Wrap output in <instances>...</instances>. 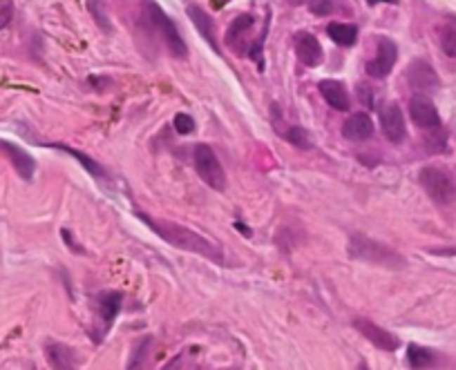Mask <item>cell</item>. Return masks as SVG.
Masks as SVG:
<instances>
[{"label":"cell","mask_w":456,"mask_h":370,"mask_svg":"<svg viewBox=\"0 0 456 370\" xmlns=\"http://www.w3.org/2000/svg\"><path fill=\"white\" fill-rule=\"evenodd\" d=\"M137 217L143 221L145 226H150L152 232H157L166 243L175 245L179 250H186V252H195V254H202L211 261L224 266V254L217 248L215 243H211L202 234L193 232L190 228H183L179 224H172V221H164V219H152L143 212H137Z\"/></svg>","instance_id":"cell-1"},{"label":"cell","mask_w":456,"mask_h":370,"mask_svg":"<svg viewBox=\"0 0 456 370\" xmlns=\"http://www.w3.org/2000/svg\"><path fill=\"white\" fill-rule=\"evenodd\" d=\"M349 256L358 259V261H365V263H374V266L405 268V259L398 252H393L387 245L365 237V234H353L349 239Z\"/></svg>","instance_id":"cell-2"},{"label":"cell","mask_w":456,"mask_h":370,"mask_svg":"<svg viewBox=\"0 0 456 370\" xmlns=\"http://www.w3.org/2000/svg\"><path fill=\"white\" fill-rule=\"evenodd\" d=\"M143 7H145V16H148V20H150L152 29L159 32V36L164 39L166 47L170 49V54L175 58H186V54H188L186 43H183L181 34L177 32L175 22L168 18L166 11L157 3H152V0H143Z\"/></svg>","instance_id":"cell-3"},{"label":"cell","mask_w":456,"mask_h":370,"mask_svg":"<svg viewBox=\"0 0 456 370\" xmlns=\"http://www.w3.org/2000/svg\"><path fill=\"white\" fill-rule=\"evenodd\" d=\"M421 185L429 194V199L438 205H450L456 201V181L445 167L427 165L421 170Z\"/></svg>","instance_id":"cell-4"},{"label":"cell","mask_w":456,"mask_h":370,"mask_svg":"<svg viewBox=\"0 0 456 370\" xmlns=\"http://www.w3.org/2000/svg\"><path fill=\"white\" fill-rule=\"evenodd\" d=\"M193 163L197 174L202 177V181L206 185H211L213 190L217 192H224L226 190V174H224V167H221L217 154L211 150V145L200 143L195 147L193 152Z\"/></svg>","instance_id":"cell-5"},{"label":"cell","mask_w":456,"mask_h":370,"mask_svg":"<svg viewBox=\"0 0 456 370\" xmlns=\"http://www.w3.org/2000/svg\"><path fill=\"white\" fill-rule=\"evenodd\" d=\"M396 58H398V47L393 41L378 39V49H376V56L367 63V74L372 78H385L389 76V71L396 65Z\"/></svg>","instance_id":"cell-6"},{"label":"cell","mask_w":456,"mask_h":370,"mask_svg":"<svg viewBox=\"0 0 456 370\" xmlns=\"http://www.w3.org/2000/svg\"><path fill=\"white\" fill-rule=\"evenodd\" d=\"M353 328L358 330L367 341H372L374 346L380 348V350L393 352V350H398V346H400V339L396 335H391L389 330L376 326L374 322H369V319H365V317L353 319Z\"/></svg>","instance_id":"cell-7"},{"label":"cell","mask_w":456,"mask_h":370,"mask_svg":"<svg viewBox=\"0 0 456 370\" xmlns=\"http://www.w3.org/2000/svg\"><path fill=\"white\" fill-rule=\"evenodd\" d=\"M410 116L416 123L418 128L423 130H434L441 125V116H438V109L436 105L429 101L425 94H416L412 96L410 101Z\"/></svg>","instance_id":"cell-8"},{"label":"cell","mask_w":456,"mask_h":370,"mask_svg":"<svg viewBox=\"0 0 456 370\" xmlns=\"http://www.w3.org/2000/svg\"><path fill=\"white\" fill-rule=\"evenodd\" d=\"M295 54H298L300 63L304 67H318L325 58L323 45H320V41L309 32H300L295 36Z\"/></svg>","instance_id":"cell-9"},{"label":"cell","mask_w":456,"mask_h":370,"mask_svg":"<svg viewBox=\"0 0 456 370\" xmlns=\"http://www.w3.org/2000/svg\"><path fill=\"white\" fill-rule=\"evenodd\" d=\"M380 125H383V134L387 137V141H391V143H400L405 139V134H408V128H405V116H403L400 107L396 103H389L383 109Z\"/></svg>","instance_id":"cell-10"},{"label":"cell","mask_w":456,"mask_h":370,"mask_svg":"<svg viewBox=\"0 0 456 370\" xmlns=\"http://www.w3.org/2000/svg\"><path fill=\"white\" fill-rule=\"evenodd\" d=\"M253 22H255V18L251 14H240L235 20L230 22V27L226 32V43L235 54H244V49H249L246 47V39H249Z\"/></svg>","instance_id":"cell-11"},{"label":"cell","mask_w":456,"mask_h":370,"mask_svg":"<svg viewBox=\"0 0 456 370\" xmlns=\"http://www.w3.org/2000/svg\"><path fill=\"white\" fill-rule=\"evenodd\" d=\"M408 81L414 90H421V92H427V90H436L438 88V76L436 71L432 69V65L425 63V60H414L408 69Z\"/></svg>","instance_id":"cell-12"},{"label":"cell","mask_w":456,"mask_h":370,"mask_svg":"<svg viewBox=\"0 0 456 370\" xmlns=\"http://www.w3.org/2000/svg\"><path fill=\"white\" fill-rule=\"evenodd\" d=\"M342 137L349 141H367L374 137V121L369 114H351L342 125Z\"/></svg>","instance_id":"cell-13"},{"label":"cell","mask_w":456,"mask_h":370,"mask_svg":"<svg viewBox=\"0 0 456 370\" xmlns=\"http://www.w3.org/2000/svg\"><path fill=\"white\" fill-rule=\"evenodd\" d=\"M318 90H320V94H323L325 101L334 109H338V112H347V109L351 107L349 92L340 81H320Z\"/></svg>","instance_id":"cell-14"},{"label":"cell","mask_w":456,"mask_h":370,"mask_svg":"<svg viewBox=\"0 0 456 370\" xmlns=\"http://www.w3.org/2000/svg\"><path fill=\"white\" fill-rule=\"evenodd\" d=\"M0 150L7 152L9 161L14 163L16 172L20 174V179L32 181L34 172H36V161H34V158H32L27 152L22 150V147H18V145H14V143H7V141H0Z\"/></svg>","instance_id":"cell-15"},{"label":"cell","mask_w":456,"mask_h":370,"mask_svg":"<svg viewBox=\"0 0 456 370\" xmlns=\"http://www.w3.org/2000/svg\"><path fill=\"white\" fill-rule=\"evenodd\" d=\"M121 301H123L121 292H115V290H108V292L98 294V317H101V330L103 332L112 326L115 317L121 310Z\"/></svg>","instance_id":"cell-16"},{"label":"cell","mask_w":456,"mask_h":370,"mask_svg":"<svg viewBox=\"0 0 456 370\" xmlns=\"http://www.w3.org/2000/svg\"><path fill=\"white\" fill-rule=\"evenodd\" d=\"M188 18L193 20V25L197 27V32L202 34V39H204L208 45H211V47L215 49V52H219L217 41H215V25H213L211 16H208L202 7L190 5V7H188Z\"/></svg>","instance_id":"cell-17"},{"label":"cell","mask_w":456,"mask_h":370,"mask_svg":"<svg viewBox=\"0 0 456 370\" xmlns=\"http://www.w3.org/2000/svg\"><path fill=\"white\" fill-rule=\"evenodd\" d=\"M47 362L54 368H74L77 366V355L72 348L63 346V343H47Z\"/></svg>","instance_id":"cell-18"},{"label":"cell","mask_w":456,"mask_h":370,"mask_svg":"<svg viewBox=\"0 0 456 370\" xmlns=\"http://www.w3.org/2000/svg\"><path fill=\"white\" fill-rule=\"evenodd\" d=\"M327 34H329L331 41H334L336 45H342V47H351L356 41H358V29H356L353 25H347V22H331L327 27Z\"/></svg>","instance_id":"cell-19"},{"label":"cell","mask_w":456,"mask_h":370,"mask_svg":"<svg viewBox=\"0 0 456 370\" xmlns=\"http://www.w3.org/2000/svg\"><path fill=\"white\" fill-rule=\"evenodd\" d=\"M52 147H56V150H63V152H67V154H72L77 161L90 172V174L94 177V179H105V170L98 165L96 161H92V158L88 156V154H83V152H79V150H74V147H70V145H63V143H54Z\"/></svg>","instance_id":"cell-20"},{"label":"cell","mask_w":456,"mask_h":370,"mask_svg":"<svg viewBox=\"0 0 456 370\" xmlns=\"http://www.w3.org/2000/svg\"><path fill=\"white\" fill-rule=\"evenodd\" d=\"M280 134H282V139H287L291 145L300 147V150H311V147H313V143L309 139V132L302 130L300 125H289V128L282 130Z\"/></svg>","instance_id":"cell-21"},{"label":"cell","mask_w":456,"mask_h":370,"mask_svg":"<svg viewBox=\"0 0 456 370\" xmlns=\"http://www.w3.org/2000/svg\"><path fill=\"white\" fill-rule=\"evenodd\" d=\"M408 362H410L412 368L432 366V364H434V352L427 350V348H423V346H416V343H412V346L408 348Z\"/></svg>","instance_id":"cell-22"},{"label":"cell","mask_w":456,"mask_h":370,"mask_svg":"<svg viewBox=\"0 0 456 370\" xmlns=\"http://www.w3.org/2000/svg\"><path fill=\"white\" fill-rule=\"evenodd\" d=\"M441 49L445 56L456 58V27H443L441 29Z\"/></svg>","instance_id":"cell-23"},{"label":"cell","mask_w":456,"mask_h":370,"mask_svg":"<svg viewBox=\"0 0 456 370\" xmlns=\"http://www.w3.org/2000/svg\"><path fill=\"white\" fill-rule=\"evenodd\" d=\"M309 9H311L313 16H329V14H334L336 3L334 0H311Z\"/></svg>","instance_id":"cell-24"},{"label":"cell","mask_w":456,"mask_h":370,"mask_svg":"<svg viewBox=\"0 0 456 370\" xmlns=\"http://www.w3.org/2000/svg\"><path fill=\"white\" fill-rule=\"evenodd\" d=\"M172 125H175V130L181 134V137H186V134H190L195 130V121L188 114H177L175 121H172Z\"/></svg>","instance_id":"cell-25"},{"label":"cell","mask_w":456,"mask_h":370,"mask_svg":"<svg viewBox=\"0 0 456 370\" xmlns=\"http://www.w3.org/2000/svg\"><path fill=\"white\" fill-rule=\"evenodd\" d=\"M11 16H14V3L11 0H0V29L7 27Z\"/></svg>","instance_id":"cell-26"},{"label":"cell","mask_w":456,"mask_h":370,"mask_svg":"<svg viewBox=\"0 0 456 370\" xmlns=\"http://www.w3.org/2000/svg\"><path fill=\"white\" fill-rule=\"evenodd\" d=\"M358 98H360V103H363L365 107H374V92L369 90L365 83L358 85Z\"/></svg>","instance_id":"cell-27"},{"label":"cell","mask_w":456,"mask_h":370,"mask_svg":"<svg viewBox=\"0 0 456 370\" xmlns=\"http://www.w3.org/2000/svg\"><path fill=\"white\" fill-rule=\"evenodd\" d=\"M434 254H441V256H456V245H450V248L434 250Z\"/></svg>","instance_id":"cell-28"},{"label":"cell","mask_w":456,"mask_h":370,"mask_svg":"<svg viewBox=\"0 0 456 370\" xmlns=\"http://www.w3.org/2000/svg\"><path fill=\"white\" fill-rule=\"evenodd\" d=\"M226 3H228V0H211V5H213L215 9H221Z\"/></svg>","instance_id":"cell-29"},{"label":"cell","mask_w":456,"mask_h":370,"mask_svg":"<svg viewBox=\"0 0 456 370\" xmlns=\"http://www.w3.org/2000/svg\"><path fill=\"white\" fill-rule=\"evenodd\" d=\"M293 5H302V3H311V0H291Z\"/></svg>","instance_id":"cell-30"}]
</instances>
